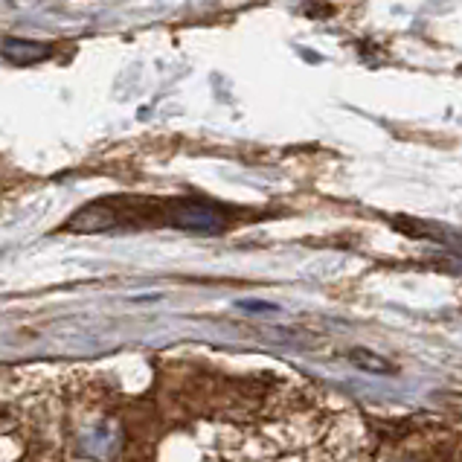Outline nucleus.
Returning a JSON list of instances; mask_svg holds the SVG:
<instances>
[{
  "label": "nucleus",
  "instance_id": "nucleus-1",
  "mask_svg": "<svg viewBox=\"0 0 462 462\" xmlns=\"http://www.w3.org/2000/svg\"><path fill=\"white\" fill-rule=\"evenodd\" d=\"M169 221L180 230L189 233H221L224 230V216L216 207L201 204V201H183L175 204L169 213Z\"/></svg>",
  "mask_w": 462,
  "mask_h": 462
},
{
  "label": "nucleus",
  "instance_id": "nucleus-2",
  "mask_svg": "<svg viewBox=\"0 0 462 462\" xmlns=\"http://www.w3.org/2000/svg\"><path fill=\"white\" fill-rule=\"evenodd\" d=\"M116 224H120L116 207L111 201H97V204H88L79 209L64 227L70 233H105V230H114Z\"/></svg>",
  "mask_w": 462,
  "mask_h": 462
},
{
  "label": "nucleus",
  "instance_id": "nucleus-3",
  "mask_svg": "<svg viewBox=\"0 0 462 462\" xmlns=\"http://www.w3.org/2000/svg\"><path fill=\"white\" fill-rule=\"evenodd\" d=\"M4 56H6V61L18 64V68H30V64L50 56V47L38 44V42H26V38H6Z\"/></svg>",
  "mask_w": 462,
  "mask_h": 462
},
{
  "label": "nucleus",
  "instance_id": "nucleus-4",
  "mask_svg": "<svg viewBox=\"0 0 462 462\" xmlns=\"http://www.w3.org/2000/svg\"><path fill=\"white\" fill-rule=\"evenodd\" d=\"M349 361L364 369V373L369 375H393L395 373V364L387 361V358H381L378 352H369V349H352L349 352Z\"/></svg>",
  "mask_w": 462,
  "mask_h": 462
},
{
  "label": "nucleus",
  "instance_id": "nucleus-5",
  "mask_svg": "<svg viewBox=\"0 0 462 462\" xmlns=\"http://www.w3.org/2000/svg\"><path fill=\"white\" fill-rule=\"evenodd\" d=\"M239 306L247 309V311H273V306H268V302H259V300H242Z\"/></svg>",
  "mask_w": 462,
  "mask_h": 462
}]
</instances>
